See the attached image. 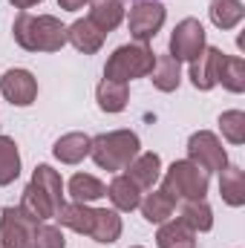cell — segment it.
Returning <instances> with one entry per match:
<instances>
[{"label": "cell", "mask_w": 245, "mask_h": 248, "mask_svg": "<svg viewBox=\"0 0 245 248\" xmlns=\"http://www.w3.org/2000/svg\"><path fill=\"white\" fill-rule=\"evenodd\" d=\"M90 20L107 35L124 20V3L122 0H92L90 3Z\"/></svg>", "instance_id": "cell-21"}, {"label": "cell", "mask_w": 245, "mask_h": 248, "mask_svg": "<svg viewBox=\"0 0 245 248\" xmlns=\"http://www.w3.org/2000/svg\"><path fill=\"white\" fill-rule=\"evenodd\" d=\"M95 101H98V107L104 113H122L124 107H127V101H130V90H127V84H122V81L104 78L98 84V90H95Z\"/></svg>", "instance_id": "cell-23"}, {"label": "cell", "mask_w": 245, "mask_h": 248, "mask_svg": "<svg viewBox=\"0 0 245 248\" xmlns=\"http://www.w3.org/2000/svg\"><path fill=\"white\" fill-rule=\"evenodd\" d=\"M90 0H58V6H61L63 12H78V9H84Z\"/></svg>", "instance_id": "cell-32"}, {"label": "cell", "mask_w": 245, "mask_h": 248, "mask_svg": "<svg viewBox=\"0 0 245 248\" xmlns=\"http://www.w3.org/2000/svg\"><path fill=\"white\" fill-rule=\"evenodd\" d=\"M150 81L159 93H173L182 84V66L173 55H156V63L150 69Z\"/></svg>", "instance_id": "cell-15"}, {"label": "cell", "mask_w": 245, "mask_h": 248, "mask_svg": "<svg viewBox=\"0 0 245 248\" xmlns=\"http://www.w3.org/2000/svg\"><path fill=\"white\" fill-rule=\"evenodd\" d=\"M179 219L196 234H205L214 228V211L205 199H184L179 205Z\"/></svg>", "instance_id": "cell-17"}, {"label": "cell", "mask_w": 245, "mask_h": 248, "mask_svg": "<svg viewBox=\"0 0 245 248\" xmlns=\"http://www.w3.org/2000/svg\"><path fill=\"white\" fill-rule=\"evenodd\" d=\"M153 63H156V52H153L147 44H124V46H119V49L107 58L104 78L127 84V81H133V78L150 75Z\"/></svg>", "instance_id": "cell-3"}, {"label": "cell", "mask_w": 245, "mask_h": 248, "mask_svg": "<svg viewBox=\"0 0 245 248\" xmlns=\"http://www.w3.org/2000/svg\"><path fill=\"white\" fill-rule=\"evenodd\" d=\"M165 6L159 0H150V3H136L130 9V17H127V26H130V35L136 38V44H150L162 26H165Z\"/></svg>", "instance_id": "cell-6"}, {"label": "cell", "mask_w": 245, "mask_h": 248, "mask_svg": "<svg viewBox=\"0 0 245 248\" xmlns=\"http://www.w3.org/2000/svg\"><path fill=\"white\" fill-rule=\"evenodd\" d=\"M20 176V153H17V144L15 139L9 136H0V185H12L15 179Z\"/></svg>", "instance_id": "cell-26"}, {"label": "cell", "mask_w": 245, "mask_h": 248, "mask_svg": "<svg viewBox=\"0 0 245 248\" xmlns=\"http://www.w3.org/2000/svg\"><path fill=\"white\" fill-rule=\"evenodd\" d=\"M159 248H196V231H190L182 219H168L159 225L156 234Z\"/></svg>", "instance_id": "cell-19"}, {"label": "cell", "mask_w": 245, "mask_h": 248, "mask_svg": "<svg viewBox=\"0 0 245 248\" xmlns=\"http://www.w3.org/2000/svg\"><path fill=\"white\" fill-rule=\"evenodd\" d=\"M216 84H222L228 93H243L245 90V61L240 55H225Z\"/></svg>", "instance_id": "cell-29"}, {"label": "cell", "mask_w": 245, "mask_h": 248, "mask_svg": "<svg viewBox=\"0 0 245 248\" xmlns=\"http://www.w3.org/2000/svg\"><path fill=\"white\" fill-rule=\"evenodd\" d=\"M12 35L26 52H58L66 46V26L52 15L20 12L12 23Z\"/></svg>", "instance_id": "cell-1"}, {"label": "cell", "mask_w": 245, "mask_h": 248, "mask_svg": "<svg viewBox=\"0 0 245 248\" xmlns=\"http://www.w3.org/2000/svg\"><path fill=\"white\" fill-rule=\"evenodd\" d=\"M55 219L61 222L63 228L75 231V234H87L92 231V219H95V208L84 205V202H63L55 214Z\"/></svg>", "instance_id": "cell-14"}, {"label": "cell", "mask_w": 245, "mask_h": 248, "mask_svg": "<svg viewBox=\"0 0 245 248\" xmlns=\"http://www.w3.org/2000/svg\"><path fill=\"white\" fill-rule=\"evenodd\" d=\"M225 61V52L216 49V46H205L193 61H190V84L202 93L214 90L216 81H219V69Z\"/></svg>", "instance_id": "cell-10"}, {"label": "cell", "mask_w": 245, "mask_h": 248, "mask_svg": "<svg viewBox=\"0 0 245 248\" xmlns=\"http://www.w3.org/2000/svg\"><path fill=\"white\" fill-rule=\"evenodd\" d=\"M122 217H119V211H107V208H95V219H92V231H90V237L95 240V243H104V246H110V243H116L119 237H122Z\"/></svg>", "instance_id": "cell-22"}, {"label": "cell", "mask_w": 245, "mask_h": 248, "mask_svg": "<svg viewBox=\"0 0 245 248\" xmlns=\"http://www.w3.org/2000/svg\"><path fill=\"white\" fill-rule=\"evenodd\" d=\"M208 185H211V179H208V173L205 170H199L193 162H173L170 168H168V173L162 176V190L168 193V196H173L176 202H184V199H205V193H208Z\"/></svg>", "instance_id": "cell-4"}, {"label": "cell", "mask_w": 245, "mask_h": 248, "mask_svg": "<svg viewBox=\"0 0 245 248\" xmlns=\"http://www.w3.org/2000/svg\"><path fill=\"white\" fill-rule=\"evenodd\" d=\"M35 225L20 208H3L0 214V248H32Z\"/></svg>", "instance_id": "cell-8"}, {"label": "cell", "mask_w": 245, "mask_h": 248, "mask_svg": "<svg viewBox=\"0 0 245 248\" xmlns=\"http://www.w3.org/2000/svg\"><path fill=\"white\" fill-rule=\"evenodd\" d=\"M0 93L15 107H29L38 98V78L29 69H9L0 78Z\"/></svg>", "instance_id": "cell-9"}, {"label": "cell", "mask_w": 245, "mask_h": 248, "mask_svg": "<svg viewBox=\"0 0 245 248\" xmlns=\"http://www.w3.org/2000/svg\"><path fill=\"white\" fill-rule=\"evenodd\" d=\"M219 193L231 208H243L245 205V173L237 165H225L219 170Z\"/></svg>", "instance_id": "cell-20"}, {"label": "cell", "mask_w": 245, "mask_h": 248, "mask_svg": "<svg viewBox=\"0 0 245 248\" xmlns=\"http://www.w3.org/2000/svg\"><path fill=\"white\" fill-rule=\"evenodd\" d=\"M133 248H141V246H133Z\"/></svg>", "instance_id": "cell-35"}, {"label": "cell", "mask_w": 245, "mask_h": 248, "mask_svg": "<svg viewBox=\"0 0 245 248\" xmlns=\"http://www.w3.org/2000/svg\"><path fill=\"white\" fill-rule=\"evenodd\" d=\"M104 32L90 20V17H84V20H75L72 26H66V44H72L78 52H84V55H92V52H98L101 46H104Z\"/></svg>", "instance_id": "cell-12"}, {"label": "cell", "mask_w": 245, "mask_h": 248, "mask_svg": "<svg viewBox=\"0 0 245 248\" xmlns=\"http://www.w3.org/2000/svg\"><path fill=\"white\" fill-rule=\"evenodd\" d=\"M17 208L32 222H46V219H55V214H58V208L52 205V199L35 185V182H29V185L23 187V196H20V205Z\"/></svg>", "instance_id": "cell-13"}, {"label": "cell", "mask_w": 245, "mask_h": 248, "mask_svg": "<svg viewBox=\"0 0 245 248\" xmlns=\"http://www.w3.org/2000/svg\"><path fill=\"white\" fill-rule=\"evenodd\" d=\"M187 162H193L199 170H205L211 176V173H219L228 165V153H225L222 141L216 139V133L199 130L187 139Z\"/></svg>", "instance_id": "cell-5"}, {"label": "cell", "mask_w": 245, "mask_h": 248, "mask_svg": "<svg viewBox=\"0 0 245 248\" xmlns=\"http://www.w3.org/2000/svg\"><path fill=\"white\" fill-rule=\"evenodd\" d=\"M32 248H66V240H63L58 225L38 222L35 225V234H32Z\"/></svg>", "instance_id": "cell-31"}, {"label": "cell", "mask_w": 245, "mask_h": 248, "mask_svg": "<svg viewBox=\"0 0 245 248\" xmlns=\"http://www.w3.org/2000/svg\"><path fill=\"white\" fill-rule=\"evenodd\" d=\"M219 127H222V136L231 141V144H243L245 141V113L243 110H228L219 116Z\"/></svg>", "instance_id": "cell-30"}, {"label": "cell", "mask_w": 245, "mask_h": 248, "mask_svg": "<svg viewBox=\"0 0 245 248\" xmlns=\"http://www.w3.org/2000/svg\"><path fill=\"white\" fill-rule=\"evenodd\" d=\"M138 136L133 130H113L101 133L90 141V156L101 170H124L141 150H138Z\"/></svg>", "instance_id": "cell-2"}, {"label": "cell", "mask_w": 245, "mask_h": 248, "mask_svg": "<svg viewBox=\"0 0 245 248\" xmlns=\"http://www.w3.org/2000/svg\"><path fill=\"white\" fill-rule=\"evenodd\" d=\"M107 196H110V202H113V208H116V211H136V208H138V202H141V190L133 185L124 173H119V176L110 182Z\"/></svg>", "instance_id": "cell-25"}, {"label": "cell", "mask_w": 245, "mask_h": 248, "mask_svg": "<svg viewBox=\"0 0 245 248\" xmlns=\"http://www.w3.org/2000/svg\"><path fill=\"white\" fill-rule=\"evenodd\" d=\"M15 9H20V12H26V9H32V6H38V3H44V0H9Z\"/></svg>", "instance_id": "cell-33"}, {"label": "cell", "mask_w": 245, "mask_h": 248, "mask_svg": "<svg viewBox=\"0 0 245 248\" xmlns=\"http://www.w3.org/2000/svg\"><path fill=\"white\" fill-rule=\"evenodd\" d=\"M66 190H69L72 202H84V205H90V202L107 196V185H104L101 179H95L92 173H75V176L69 179Z\"/></svg>", "instance_id": "cell-24"}, {"label": "cell", "mask_w": 245, "mask_h": 248, "mask_svg": "<svg viewBox=\"0 0 245 248\" xmlns=\"http://www.w3.org/2000/svg\"><path fill=\"white\" fill-rule=\"evenodd\" d=\"M208 44H205V29H202V23L196 20V17H184L176 23V29H173V35H170V52L168 55H173L176 61H193L202 49H205Z\"/></svg>", "instance_id": "cell-7"}, {"label": "cell", "mask_w": 245, "mask_h": 248, "mask_svg": "<svg viewBox=\"0 0 245 248\" xmlns=\"http://www.w3.org/2000/svg\"><path fill=\"white\" fill-rule=\"evenodd\" d=\"M32 182L52 199L55 208H61L63 205V182H61V173H58L55 168H49V165H38L35 173H32Z\"/></svg>", "instance_id": "cell-28"}, {"label": "cell", "mask_w": 245, "mask_h": 248, "mask_svg": "<svg viewBox=\"0 0 245 248\" xmlns=\"http://www.w3.org/2000/svg\"><path fill=\"white\" fill-rule=\"evenodd\" d=\"M124 170H127L124 176L138 187V190H153V185L162 179V156H159V153H153V150L138 153V156L124 168Z\"/></svg>", "instance_id": "cell-11"}, {"label": "cell", "mask_w": 245, "mask_h": 248, "mask_svg": "<svg viewBox=\"0 0 245 248\" xmlns=\"http://www.w3.org/2000/svg\"><path fill=\"white\" fill-rule=\"evenodd\" d=\"M138 208H141V214H144L147 222L162 225V222H168V219L176 214V199L168 196L165 190H150V193L138 202Z\"/></svg>", "instance_id": "cell-16"}, {"label": "cell", "mask_w": 245, "mask_h": 248, "mask_svg": "<svg viewBox=\"0 0 245 248\" xmlns=\"http://www.w3.org/2000/svg\"><path fill=\"white\" fill-rule=\"evenodd\" d=\"M90 141L92 139L87 133H66V136H61L55 141L52 153H55V159L63 162V165H78L84 156H90Z\"/></svg>", "instance_id": "cell-18"}, {"label": "cell", "mask_w": 245, "mask_h": 248, "mask_svg": "<svg viewBox=\"0 0 245 248\" xmlns=\"http://www.w3.org/2000/svg\"><path fill=\"white\" fill-rule=\"evenodd\" d=\"M138 3H150V0H138Z\"/></svg>", "instance_id": "cell-34"}, {"label": "cell", "mask_w": 245, "mask_h": 248, "mask_svg": "<svg viewBox=\"0 0 245 248\" xmlns=\"http://www.w3.org/2000/svg\"><path fill=\"white\" fill-rule=\"evenodd\" d=\"M245 17V6L240 0H211V20L216 29H234Z\"/></svg>", "instance_id": "cell-27"}]
</instances>
